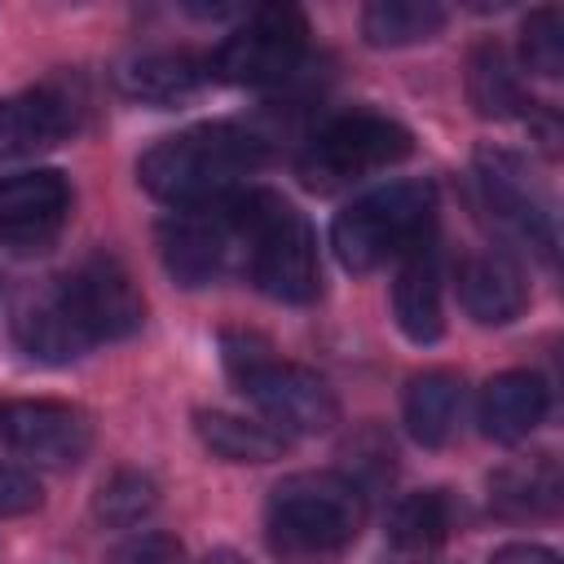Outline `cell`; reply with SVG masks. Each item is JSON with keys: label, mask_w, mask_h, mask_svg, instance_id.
Returning a JSON list of instances; mask_svg holds the SVG:
<instances>
[{"label": "cell", "mask_w": 564, "mask_h": 564, "mask_svg": "<svg viewBox=\"0 0 564 564\" xmlns=\"http://www.w3.org/2000/svg\"><path fill=\"white\" fill-rule=\"evenodd\" d=\"M264 163V141L242 123H194L185 132H172L154 141L137 159V181L181 207L216 203L234 194L256 167Z\"/></svg>", "instance_id": "cell-1"}, {"label": "cell", "mask_w": 564, "mask_h": 564, "mask_svg": "<svg viewBox=\"0 0 564 564\" xmlns=\"http://www.w3.org/2000/svg\"><path fill=\"white\" fill-rule=\"evenodd\" d=\"M361 524L366 494L344 471H295L264 507V538L282 564H339Z\"/></svg>", "instance_id": "cell-2"}, {"label": "cell", "mask_w": 564, "mask_h": 564, "mask_svg": "<svg viewBox=\"0 0 564 564\" xmlns=\"http://www.w3.org/2000/svg\"><path fill=\"white\" fill-rule=\"evenodd\" d=\"M220 357L238 392L264 414V423L282 436H317L339 423V397L335 388L300 366V361H278L269 357V344L247 330H225L220 335Z\"/></svg>", "instance_id": "cell-3"}, {"label": "cell", "mask_w": 564, "mask_h": 564, "mask_svg": "<svg viewBox=\"0 0 564 564\" xmlns=\"http://www.w3.org/2000/svg\"><path fill=\"white\" fill-rule=\"evenodd\" d=\"M436 212V189L427 181H388L361 198H352L335 225H330V247L344 269L370 273L397 256H410Z\"/></svg>", "instance_id": "cell-4"}, {"label": "cell", "mask_w": 564, "mask_h": 564, "mask_svg": "<svg viewBox=\"0 0 564 564\" xmlns=\"http://www.w3.org/2000/svg\"><path fill=\"white\" fill-rule=\"evenodd\" d=\"M247 238H251V189H234L216 203L172 212L159 225V256L181 286H207L234 269H247Z\"/></svg>", "instance_id": "cell-5"}, {"label": "cell", "mask_w": 564, "mask_h": 564, "mask_svg": "<svg viewBox=\"0 0 564 564\" xmlns=\"http://www.w3.org/2000/svg\"><path fill=\"white\" fill-rule=\"evenodd\" d=\"M251 282L282 304H308L322 291V260L313 225L273 189H251V238H247Z\"/></svg>", "instance_id": "cell-6"}, {"label": "cell", "mask_w": 564, "mask_h": 564, "mask_svg": "<svg viewBox=\"0 0 564 564\" xmlns=\"http://www.w3.org/2000/svg\"><path fill=\"white\" fill-rule=\"evenodd\" d=\"M410 150H414V137L405 123L379 110H348L308 137V145L300 150V176L308 189L330 194L370 172L401 163Z\"/></svg>", "instance_id": "cell-7"}, {"label": "cell", "mask_w": 564, "mask_h": 564, "mask_svg": "<svg viewBox=\"0 0 564 564\" xmlns=\"http://www.w3.org/2000/svg\"><path fill=\"white\" fill-rule=\"evenodd\" d=\"M308 57V18L295 4L251 9L207 57V75L225 84L269 88L291 79Z\"/></svg>", "instance_id": "cell-8"}, {"label": "cell", "mask_w": 564, "mask_h": 564, "mask_svg": "<svg viewBox=\"0 0 564 564\" xmlns=\"http://www.w3.org/2000/svg\"><path fill=\"white\" fill-rule=\"evenodd\" d=\"M471 176H476L480 207L489 212V220L507 238H516V242L533 247L542 260H551L555 256V220H551L542 189L529 176V163L511 150L485 145V150H476Z\"/></svg>", "instance_id": "cell-9"}, {"label": "cell", "mask_w": 564, "mask_h": 564, "mask_svg": "<svg viewBox=\"0 0 564 564\" xmlns=\"http://www.w3.org/2000/svg\"><path fill=\"white\" fill-rule=\"evenodd\" d=\"M57 282H62V291H66V300H70V308H75V317L93 344L128 339L145 322V300L137 291L132 273L123 269V260L110 251L84 256Z\"/></svg>", "instance_id": "cell-10"}, {"label": "cell", "mask_w": 564, "mask_h": 564, "mask_svg": "<svg viewBox=\"0 0 564 564\" xmlns=\"http://www.w3.org/2000/svg\"><path fill=\"white\" fill-rule=\"evenodd\" d=\"M0 441L35 467H75L93 445V419L66 401H4Z\"/></svg>", "instance_id": "cell-11"}, {"label": "cell", "mask_w": 564, "mask_h": 564, "mask_svg": "<svg viewBox=\"0 0 564 564\" xmlns=\"http://www.w3.org/2000/svg\"><path fill=\"white\" fill-rule=\"evenodd\" d=\"M70 216V185L53 167L9 172L0 176V247L9 251H44Z\"/></svg>", "instance_id": "cell-12"}, {"label": "cell", "mask_w": 564, "mask_h": 564, "mask_svg": "<svg viewBox=\"0 0 564 564\" xmlns=\"http://www.w3.org/2000/svg\"><path fill=\"white\" fill-rule=\"evenodd\" d=\"M9 326H13V344L40 366H70L93 348V339L79 326V317H75L57 278H48L40 286H26L13 304Z\"/></svg>", "instance_id": "cell-13"}, {"label": "cell", "mask_w": 564, "mask_h": 564, "mask_svg": "<svg viewBox=\"0 0 564 564\" xmlns=\"http://www.w3.org/2000/svg\"><path fill=\"white\" fill-rule=\"evenodd\" d=\"M79 119H84V97L66 84H40L18 97H4L0 101V154L22 159V154L53 150L79 128Z\"/></svg>", "instance_id": "cell-14"}, {"label": "cell", "mask_w": 564, "mask_h": 564, "mask_svg": "<svg viewBox=\"0 0 564 564\" xmlns=\"http://www.w3.org/2000/svg\"><path fill=\"white\" fill-rule=\"evenodd\" d=\"M458 304L480 326H507L524 313L529 286L511 256L502 251H476L458 264Z\"/></svg>", "instance_id": "cell-15"}, {"label": "cell", "mask_w": 564, "mask_h": 564, "mask_svg": "<svg viewBox=\"0 0 564 564\" xmlns=\"http://www.w3.org/2000/svg\"><path fill=\"white\" fill-rule=\"evenodd\" d=\"M551 410V388L542 375L533 370H502L494 375L485 388H480V405H476V419H480V432L489 441H502V445H516L524 441Z\"/></svg>", "instance_id": "cell-16"}, {"label": "cell", "mask_w": 564, "mask_h": 564, "mask_svg": "<svg viewBox=\"0 0 564 564\" xmlns=\"http://www.w3.org/2000/svg\"><path fill=\"white\" fill-rule=\"evenodd\" d=\"M392 317L410 344H436L445 335V308H441V264L432 238H423L392 282Z\"/></svg>", "instance_id": "cell-17"}, {"label": "cell", "mask_w": 564, "mask_h": 564, "mask_svg": "<svg viewBox=\"0 0 564 564\" xmlns=\"http://www.w3.org/2000/svg\"><path fill=\"white\" fill-rule=\"evenodd\" d=\"M207 62L189 53H137L115 66V84L132 101H154V106H181L203 93L207 84Z\"/></svg>", "instance_id": "cell-18"}, {"label": "cell", "mask_w": 564, "mask_h": 564, "mask_svg": "<svg viewBox=\"0 0 564 564\" xmlns=\"http://www.w3.org/2000/svg\"><path fill=\"white\" fill-rule=\"evenodd\" d=\"M458 414H463V379L454 370H423L405 383L401 419L419 445L427 449L445 445L458 427Z\"/></svg>", "instance_id": "cell-19"}, {"label": "cell", "mask_w": 564, "mask_h": 564, "mask_svg": "<svg viewBox=\"0 0 564 564\" xmlns=\"http://www.w3.org/2000/svg\"><path fill=\"white\" fill-rule=\"evenodd\" d=\"M560 494H564V480H560V463L551 454L507 463L489 476V507L511 520L551 516L560 507Z\"/></svg>", "instance_id": "cell-20"}, {"label": "cell", "mask_w": 564, "mask_h": 564, "mask_svg": "<svg viewBox=\"0 0 564 564\" xmlns=\"http://www.w3.org/2000/svg\"><path fill=\"white\" fill-rule=\"evenodd\" d=\"M449 524H454V507L445 489L405 494L388 516V546L401 560H427L449 538Z\"/></svg>", "instance_id": "cell-21"}, {"label": "cell", "mask_w": 564, "mask_h": 564, "mask_svg": "<svg viewBox=\"0 0 564 564\" xmlns=\"http://www.w3.org/2000/svg\"><path fill=\"white\" fill-rule=\"evenodd\" d=\"M467 97H471L476 115H485V119H511V115H524L533 106L498 40H480L467 53Z\"/></svg>", "instance_id": "cell-22"}, {"label": "cell", "mask_w": 564, "mask_h": 564, "mask_svg": "<svg viewBox=\"0 0 564 564\" xmlns=\"http://www.w3.org/2000/svg\"><path fill=\"white\" fill-rule=\"evenodd\" d=\"M194 432H198L203 449L225 463H273L286 449V436L273 432L269 423H251V419H238L225 410H198Z\"/></svg>", "instance_id": "cell-23"}, {"label": "cell", "mask_w": 564, "mask_h": 564, "mask_svg": "<svg viewBox=\"0 0 564 564\" xmlns=\"http://www.w3.org/2000/svg\"><path fill=\"white\" fill-rule=\"evenodd\" d=\"M445 26V9L436 0H375L361 9V35L375 48L423 44Z\"/></svg>", "instance_id": "cell-24"}, {"label": "cell", "mask_w": 564, "mask_h": 564, "mask_svg": "<svg viewBox=\"0 0 564 564\" xmlns=\"http://www.w3.org/2000/svg\"><path fill=\"white\" fill-rule=\"evenodd\" d=\"M154 507H159V485H154L145 471H132V467L106 476V480L97 485V494H93V516H97V524H106V529H132V524H141Z\"/></svg>", "instance_id": "cell-25"}, {"label": "cell", "mask_w": 564, "mask_h": 564, "mask_svg": "<svg viewBox=\"0 0 564 564\" xmlns=\"http://www.w3.org/2000/svg\"><path fill=\"white\" fill-rule=\"evenodd\" d=\"M520 62L524 70L542 75V79H560L564 75V13L555 4H542L524 18L520 26Z\"/></svg>", "instance_id": "cell-26"}, {"label": "cell", "mask_w": 564, "mask_h": 564, "mask_svg": "<svg viewBox=\"0 0 564 564\" xmlns=\"http://www.w3.org/2000/svg\"><path fill=\"white\" fill-rule=\"evenodd\" d=\"M106 564H185V546L172 533H132L110 551Z\"/></svg>", "instance_id": "cell-27"}, {"label": "cell", "mask_w": 564, "mask_h": 564, "mask_svg": "<svg viewBox=\"0 0 564 564\" xmlns=\"http://www.w3.org/2000/svg\"><path fill=\"white\" fill-rule=\"evenodd\" d=\"M44 502V489L31 471L13 467V463H0V520L4 516H26Z\"/></svg>", "instance_id": "cell-28"}, {"label": "cell", "mask_w": 564, "mask_h": 564, "mask_svg": "<svg viewBox=\"0 0 564 564\" xmlns=\"http://www.w3.org/2000/svg\"><path fill=\"white\" fill-rule=\"evenodd\" d=\"M489 564H560V555L538 542H507L489 555Z\"/></svg>", "instance_id": "cell-29"}, {"label": "cell", "mask_w": 564, "mask_h": 564, "mask_svg": "<svg viewBox=\"0 0 564 564\" xmlns=\"http://www.w3.org/2000/svg\"><path fill=\"white\" fill-rule=\"evenodd\" d=\"M203 564H247V560H242V555H234V551H212Z\"/></svg>", "instance_id": "cell-30"}]
</instances>
